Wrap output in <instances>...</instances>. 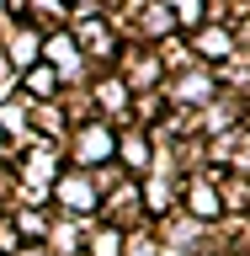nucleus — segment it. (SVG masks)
I'll return each instance as SVG.
<instances>
[{
    "label": "nucleus",
    "mask_w": 250,
    "mask_h": 256,
    "mask_svg": "<svg viewBox=\"0 0 250 256\" xmlns=\"http://www.w3.org/2000/svg\"><path fill=\"white\" fill-rule=\"evenodd\" d=\"M32 91H53V70H37L32 75Z\"/></svg>",
    "instance_id": "obj_1"
}]
</instances>
